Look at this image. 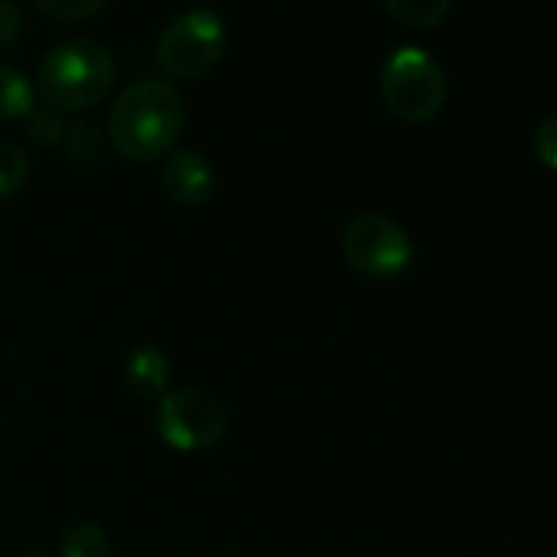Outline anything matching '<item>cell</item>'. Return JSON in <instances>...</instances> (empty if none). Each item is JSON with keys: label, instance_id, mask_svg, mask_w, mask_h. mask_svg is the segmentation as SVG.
Segmentation results:
<instances>
[{"label": "cell", "instance_id": "6da1fadb", "mask_svg": "<svg viewBox=\"0 0 557 557\" xmlns=\"http://www.w3.org/2000/svg\"><path fill=\"white\" fill-rule=\"evenodd\" d=\"M184 128V102L171 83L138 79L109 112V141L119 154L151 164L177 145Z\"/></svg>", "mask_w": 557, "mask_h": 557}, {"label": "cell", "instance_id": "7a4b0ae2", "mask_svg": "<svg viewBox=\"0 0 557 557\" xmlns=\"http://www.w3.org/2000/svg\"><path fill=\"white\" fill-rule=\"evenodd\" d=\"M37 83L50 109L83 112L99 106L112 92L115 60L96 40H66L44 57Z\"/></svg>", "mask_w": 557, "mask_h": 557}, {"label": "cell", "instance_id": "3957f363", "mask_svg": "<svg viewBox=\"0 0 557 557\" xmlns=\"http://www.w3.org/2000/svg\"><path fill=\"white\" fill-rule=\"evenodd\" d=\"M381 96L400 122H430L446 102L443 66L420 47H400L384 60Z\"/></svg>", "mask_w": 557, "mask_h": 557}, {"label": "cell", "instance_id": "277c9868", "mask_svg": "<svg viewBox=\"0 0 557 557\" xmlns=\"http://www.w3.org/2000/svg\"><path fill=\"white\" fill-rule=\"evenodd\" d=\"M226 50V27L216 11L194 8L177 14L158 40V63L174 79L207 76Z\"/></svg>", "mask_w": 557, "mask_h": 557}, {"label": "cell", "instance_id": "5b68a950", "mask_svg": "<svg viewBox=\"0 0 557 557\" xmlns=\"http://www.w3.org/2000/svg\"><path fill=\"white\" fill-rule=\"evenodd\" d=\"M158 436L177 453H203L226 433V407L220 397L200 387H181L158 397L154 407Z\"/></svg>", "mask_w": 557, "mask_h": 557}, {"label": "cell", "instance_id": "8992f818", "mask_svg": "<svg viewBox=\"0 0 557 557\" xmlns=\"http://www.w3.org/2000/svg\"><path fill=\"white\" fill-rule=\"evenodd\" d=\"M348 265L368 278H394L413 259L410 233L384 213H358L342 236Z\"/></svg>", "mask_w": 557, "mask_h": 557}, {"label": "cell", "instance_id": "52a82bcc", "mask_svg": "<svg viewBox=\"0 0 557 557\" xmlns=\"http://www.w3.org/2000/svg\"><path fill=\"white\" fill-rule=\"evenodd\" d=\"M161 187L174 203L200 207V203H207L213 197L216 174H213V164L200 151L181 148V151L168 154V161L161 168Z\"/></svg>", "mask_w": 557, "mask_h": 557}, {"label": "cell", "instance_id": "ba28073f", "mask_svg": "<svg viewBox=\"0 0 557 557\" xmlns=\"http://www.w3.org/2000/svg\"><path fill=\"white\" fill-rule=\"evenodd\" d=\"M125 384L138 397H164L171 391V361L158 348H135L125 358Z\"/></svg>", "mask_w": 557, "mask_h": 557}, {"label": "cell", "instance_id": "9c48e42d", "mask_svg": "<svg viewBox=\"0 0 557 557\" xmlns=\"http://www.w3.org/2000/svg\"><path fill=\"white\" fill-rule=\"evenodd\" d=\"M384 8L413 30H430L440 27L449 17L453 0H384Z\"/></svg>", "mask_w": 557, "mask_h": 557}, {"label": "cell", "instance_id": "30bf717a", "mask_svg": "<svg viewBox=\"0 0 557 557\" xmlns=\"http://www.w3.org/2000/svg\"><path fill=\"white\" fill-rule=\"evenodd\" d=\"M60 557H109V534L96 521H76L60 534Z\"/></svg>", "mask_w": 557, "mask_h": 557}, {"label": "cell", "instance_id": "8fae6325", "mask_svg": "<svg viewBox=\"0 0 557 557\" xmlns=\"http://www.w3.org/2000/svg\"><path fill=\"white\" fill-rule=\"evenodd\" d=\"M30 83L8 63H0V119H24L34 109Z\"/></svg>", "mask_w": 557, "mask_h": 557}, {"label": "cell", "instance_id": "7c38bea8", "mask_svg": "<svg viewBox=\"0 0 557 557\" xmlns=\"http://www.w3.org/2000/svg\"><path fill=\"white\" fill-rule=\"evenodd\" d=\"M106 135L89 125V122H79V125H66V138H63V148L66 154L76 161V164H99L106 158Z\"/></svg>", "mask_w": 557, "mask_h": 557}, {"label": "cell", "instance_id": "4fadbf2b", "mask_svg": "<svg viewBox=\"0 0 557 557\" xmlns=\"http://www.w3.org/2000/svg\"><path fill=\"white\" fill-rule=\"evenodd\" d=\"M30 177V158L14 141H0V200L14 197Z\"/></svg>", "mask_w": 557, "mask_h": 557}, {"label": "cell", "instance_id": "5bb4252c", "mask_svg": "<svg viewBox=\"0 0 557 557\" xmlns=\"http://www.w3.org/2000/svg\"><path fill=\"white\" fill-rule=\"evenodd\" d=\"M24 132H27V138L34 141V145H40V148H57V145H63V138H66V122L57 115V109H30L24 119Z\"/></svg>", "mask_w": 557, "mask_h": 557}, {"label": "cell", "instance_id": "9a60e30c", "mask_svg": "<svg viewBox=\"0 0 557 557\" xmlns=\"http://www.w3.org/2000/svg\"><path fill=\"white\" fill-rule=\"evenodd\" d=\"M106 4H109V0H37V8H40L44 14H50V17H57V21H66V24H73V21H89V17H96Z\"/></svg>", "mask_w": 557, "mask_h": 557}, {"label": "cell", "instance_id": "2e32d148", "mask_svg": "<svg viewBox=\"0 0 557 557\" xmlns=\"http://www.w3.org/2000/svg\"><path fill=\"white\" fill-rule=\"evenodd\" d=\"M531 151H534V158H537L544 168L557 171V115H547V119L534 128V135H531Z\"/></svg>", "mask_w": 557, "mask_h": 557}, {"label": "cell", "instance_id": "e0dca14e", "mask_svg": "<svg viewBox=\"0 0 557 557\" xmlns=\"http://www.w3.org/2000/svg\"><path fill=\"white\" fill-rule=\"evenodd\" d=\"M24 30V11L17 0H0V50L14 47Z\"/></svg>", "mask_w": 557, "mask_h": 557}]
</instances>
